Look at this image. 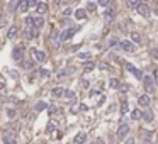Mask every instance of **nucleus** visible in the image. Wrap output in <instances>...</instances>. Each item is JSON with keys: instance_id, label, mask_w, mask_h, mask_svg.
Instances as JSON below:
<instances>
[{"instance_id": "nucleus-30", "label": "nucleus", "mask_w": 158, "mask_h": 144, "mask_svg": "<svg viewBox=\"0 0 158 144\" xmlns=\"http://www.w3.org/2000/svg\"><path fill=\"white\" fill-rule=\"evenodd\" d=\"M95 9H97V5H95V4H92V2H88V5H87V10H88V12H94Z\"/></svg>"}, {"instance_id": "nucleus-22", "label": "nucleus", "mask_w": 158, "mask_h": 144, "mask_svg": "<svg viewBox=\"0 0 158 144\" xmlns=\"http://www.w3.org/2000/svg\"><path fill=\"white\" fill-rule=\"evenodd\" d=\"M15 36H17V27H15V26H12L10 29H9V34H7V37H9V39H14Z\"/></svg>"}, {"instance_id": "nucleus-25", "label": "nucleus", "mask_w": 158, "mask_h": 144, "mask_svg": "<svg viewBox=\"0 0 158 144\" xmlns=\"http://www.w3.org/2000/svg\"><path fill=\"white\" fill-rule=\"evenodd\" d=\"M110 88H119V85H121V83H119V80L118 78H110Z\"/></svg>"}, {"instance_id": "nucleus-11", "label": "nucleus", "mask_w": 158, "mask_h": 144, "mask_svg": "<svg viewBox=\"0 0 158 144\" xmlns=\"http://www.w3.org/2000/svg\"><path fill=\"white\" fill-rule=\"evenodd\" d=\"M43 26H44V19H43V17L33 19V27H34V29H41Z\"/></svg>"}, {"instance_id": "nucleus-42", "label": "nucleus", "mask_w": 158, "mask_h": 144, "mask_svg": "<svg viewBox=\"0 0 158 144\" xmlns=\"http://www.w3.org/2000/svg\"><path fill=\"white\" fill-rule=\"evenodd\" d=\"M155 14L158 15V4H156V7H155Z\"/></svg>"}, {"instance_id": "nucleus-4", "label": "nucleus", "mask_w": 158, "mask_h": 144, "mask_svg": "<svg viewBox=\"0 0 158 144\" xmlns=\"http://www.w3.org/2000/svg\"><path fill=\"white\" fill-rule=\"evenodd\" d=\"M121 48L124 49L126 53H133L134 49H136V46H134V42H131V41H121Z\"/></svg>"}, {"instance_id": "nucleus-34", "label": "nucleus", "mask_w": 158, "mask_h": 144, "mask_svg": "<svg viewBox=\"0 0 158 144\" xmlns=\"http://www.w3.org/2000/svg\"><path fill=\"white\" fill-rule=\"evenodd\" d=\"M78 58H80V59H88V53H80Z\"/></svg>"}, {"instance_id": "nucleus-33", "label": "nucleus", "mask_w": 158, "mask_h": 144, "mask_svg": "<svg viewBox=\"0 0 158 144\" xmlns=\"http://www.w3.org/2000/svg\"><path fill=\"white\" fill-rule=\"evenodd\" d=\"M97 2H99V5H102V7L109 5V0H97Z\"/></svg>"}, {"instance_id": "nucleus-16", "label": "nucleus", "mask_w": 158, "mask_h": 144, "mask_svg": "<svg viewBox=\"0 0 158 144\" xmlns=\"http://www.w3.org/2000/svg\"><path fill=\"white\" fill-rule=\"evenodd\" d=\"M17 9H19V12H26L27 9H29V4H27V0H21L17 4Z\"/></svg>"}, {"instance_id": "nucleus-8", "label": "nucleus", "mask_w": 158, "mask_h": 144, "mask_svg": "<svg viewBox=\"0 0 158 144\" xmlns=\"http://www.w3.org/2000/svg\"><path fill=\"white\" fill-rule=\"evenodd\" d=\"M138 12H140V15H143V17H148V15H150V7H148L146 4H140Z\"/></svg>"}, {"instance_id": "nucleus-13", "label": "nucleus", "mask_w": 158, "mask_h": 144, "mask_svg": "<svg viewBox=\"0 0 158 144\" xmlns=\"http://www.w3.org/2000/svg\"><path fill=\"white\" fill-rule=\"evenodd\" d=\"M85 141H87V134L85 132H80L75 136V144H83Z\"/></svg>"}, {"instance_id": "nucleus-26", "label": "nucleus", "mask_w": 158, "mask_h": 144, "mask_svg": "<svg viewBox=\"0 0 158 144\" xmlns=\"http://www.w3.org/2000/svg\"><path fill=\"white\" fill-rule=\"evenodd\" d=\"M63 97H66V98H68V100H71V102L75 100V93L71 92V90H65V95H63Z\"/></svg>"}, {"instance_id": "nucleus-14", "label": "nucleus", "mask_w": 158, "mask_h": 144, "mask_svg": "<svg viewBox=\"0 0 158 144\" xmlns=\"http://www.w3.org/2000/svg\"><path fill=\"white\" fill-rule=\"evenodd\" d=\"M36 9H37V14H41V15H44L46 12H48V5L44 4V2H39Z\"/></svg>"}, {"instance_id": "nucleus-23", "label": "nucleus", "mask_w": 158, "mask_h": 144, "mask_svg": "<svg viewBox=\"0 0 158 144\" xmlns=\"http://www.w3.org/2000/svg\"><path fill=\"white\" fill-rule=\"evenodd\" d=\"M75 17H77V19H85V17H87V10H83V9H78V10L75 12Z\"/></svg>"}, {"instance_id": "nucleus-35", "label": "nucleus", "mask_w": 158, "mask_h": 144, "mask_svg": "<svg viewBox=\"0 0 158 144\" xmlns=\"http://www.w3.org/2000/svg\"><path fill=\"white\" fill-rule=\"evenodd\" d=\"M116 42H118V39H116V37H110V39H109V46H114Z\"/></svg>"}, {"instance_id": "nucleus-21", "label": "nucleus", "mask_w": 158, "mask_h": 144, "mask_svg": "<svg viewBox=\"0 0 158 144\" xmlns=\"http://www.w3.org/2000/svg\"><path fill=\"white\" fill-rule=\"evenodd\" d=\"M131 117L134 119V120H140V119L143 117V112H141V110H138V109H136V110H133V112H131Z\"/></svg>"}, {"instance_id": "nucleus-20", "label": "nucleus", "mask_w": 158, "mask_h": 144, "mask_svg": "<svg viewBox=\"0 0 158 144\" xmlns=\"http://www.w3.org/2000/svg\"><path fill=\"white\" fill-rule=\"evenodd\" d=\"M44 109H48V104H46V102H37V104L34 105V110L36 112H41V110H44Z\"/></svg>"}, {"instance_id": "nucleus-17", "label": "nucleus", "mask_w": 158, "mask_h": 144, "mask_svg": "<svg viewBox=\"0 0 158 144\" xmlns=\"http://www.w3.org/2000/svg\"><path fill=\"white\" fill-rule=\"evenodd\" d=\"M141 4V0H126V5H128L129 9H138Z\"/></svg>"}, {"instance_id": "nucleus-43", "label": "nucleus", "mask_w": 158, "mask_h": 144, "mask_svg": "<svg viewBox=\"0 0 158 144\" xmlns=\"http://www.w3.org/2000/svg\"><path fill=\"white\" fill-rule=\"evenodd\" d=\"M155 80H156V83H158V71H156V75H155Z\"/></svg>"}, {"instance_id": "nucleus-12", "label": "nucleus", "mask_w": 158, "mask_h": 144, "mask_svg": "<svg viewBox=\"0 0 158 144\" xmlns=\"http://www.w3.org/2000/svg\"><path fill=\"white\" fill-rule=\"evenodd\" d=\"M104 19H106V22H110V20H114V9L110 7L106 10V15H104Z\"/></svg>"}, {"instance_id": "nucleus-37", "label": "nucleus", "mask_w": 158, "mask_h": 144, "mask_svg": "<svg viewBox=\"0 0 158 144\" xmlns=\"http://www.w3.org/2000/svg\"><path fill=\"white\" fill-rule=\"evenodd\" d=\"M151 54H153V58H155V59H158V48H156V49H153V51H151Z\"/></svg>"}, {"instance_id": "nucleus-28", "label": "nucleus", "mask_w": 158, "mask_h": 144, "mask_svg": "<svg viewBox=\"0 0 158 144\" xmlns=\"http://www.w3.org/2000/svg\"><path fill=\"white\" fill-rule=\"evenodd\" d=\"M128 110H129V107H128V102H126V100H122V104H121V112H122V114H126Z\"/></svg>"}, {"instance_id": "nucleus-31", "label": "nucleus", "mask_w": 158, "mask_h": 144, "mask_svg": "<svg viewBox=\"0 0 158 144\" xmlns=\"http://www.w3.org/2000/svg\"><path fill=\"white\" fill-rule=\"evenodd\" d=\"M145 139H146V141H151V139H153V132H151V131L145 132Z\"/></svg>"}, {"instance_id": "nucleus-29", "label": "nucleus", "mask_w": 158, "mask_h": 144, "mask_svg": "<svg viewBox=\"0 0 158 144\" xmlns=\"http://www.w3.org/2000/svg\"><path fill=\"white\" fill-rule=\"evenodd\" d=\"M128 88H129V85H128V83H122V85H119V92H121V93H126V92H128Z\"/></svg>"}, {"instance_id": "nucleus-10", "label": "nucleus", "mask_w": 158, "mask_h": 144, "mask_svg": "<svg viewBox=\"0 0 158 144\" xmlns=\"http://www.w3.org/2000/svg\"><path fill=\"white\" fill-rule=\"evenodd\" d=\"M143 85H145V88H146L148 92L153 90V80H151V76H145L143 78Z\"/></svg>"}, {"instance_id": "nucleus-36", "label": "nucleus", "mask_w": 158, "mask_h": 144, "mask_svg": "<svg viewBox=\"0 0 158 144\" xmlns=\"http://www.w3.org/2000/svg\"><path fill=\"white\" fill-rule=\"evenodd\" d=\"M55 110H56L55 105H49V107H48V112H49V114H55Z\"/></svg>"}, {"instance_id": "nucleus-38", "label": "nucleus", "mask_w": 158, "mask_h": 144, "mask_svg": "<svg viewBox=\"0 0 158 144\" xmlns=\"http://www.w3.org/2000/svg\"><path fill=\"white\" fill-rule=\"evenodd\" d=\"M82 87H83V88H88V81L87 80H82Z\"/></svg>"}, {"instance_id": "nucleus-6", "label": "nucleus", "mask_w": 158, "mask_h": 144, "mask_svg": "<svg viewBox=\"0 0 158 144\" xmlns=\"http://www.w3.org/2000/svg\"><path fill=\"white\" fill-rule=\"evenodd\" d=\"M2 139H4L5 144H17V142H15V136H14V134H10V132H5L4 136H2Z\"/></svg>"}, {"instance_id": "nucleus-40", "label": "nucleus", "mask_w": 158, "mask_h": 144, "mask_svg": "<svg viewBox=\"0 0 158 144\" xmlns=\"http://www.w3.org/2000/svg\"><path fill=\"white\" fill-rule=\"evenodd\" d=\"M126 144H134V139H133V137H131V139H129V141H128V142H126Z\"/></svg>"}, {"instance_id": "nucleus-32", "label": "nucleus", "mask_w": 158, "mask_h": 144, "mask_svg": "<svg viewBox=\"0 0 158 144\" xmlns=\"http://www.w3.org/2000/svg\"><path fill=\"white\" fill-rule=\"evenodd\" d=\"M27 4H29V7H37V0H27Z\"/></svg>"}, {"instance_id": "nucleus-27", "label": "nucleus", "mask_w": 158, "mask_h": 144, "mask_svg": "<svg viewBox=\"0 0 158 144\" xmlns=\"http://www.w3.org/2000/svg\"><path fill=\"white\" fill-rule=\"evenodd\" d=\"M94 68H95V63H94V61H88V63L83 65V70H94Z\"/></svg>"}, {"instance_id": "nucleus-39", "label": "nucleus", "mask_w": 158, "mask_h": 144, "mask_svg": "<svg viewBox=\"0 0 158 144\" xmlns=\"http://www.w3.org/2000/svg\"><path fill=\"white\" fill-rule=\"evenodd\" d=\"M53 129H55V124H49V126H48V132H51Z\"/></svg>"}, {"instance_id": "nucleus-24", "label": "nucleus", "mask_w": 158, "mask_h": 144, "mask_svg": "<svg viewBox=\"0 0 158 144\" xmlns=\"http://www.w3.org/2000/svg\"><path fill=\"white\" fill-rule=\"evenodd\" d=\"M131 41H134L136 44H140L141 42V34L140 32H131Z\"/></svg>"}, {"instance_id": "nucleus-9", "label": "nucleus", "mask_w": 158, "mask_h": 144, "mask_svg": "<svg viewBox=\"0 0 158 144\" xmlns=\"http://www.w3.org/2000/svg\"><path fill=\"white\" fill-rule=\"evenodd\" d=\"M51 95L55 97V98H60V97L65 95V88H63V87H56V88L51 90Z\"/></svg>"}, {"instance_id": "nucleus-5", "label": "nucleus", "mask_w": 158, "mask_h": 144, "mask_svg": "<svg viewBox=\"0 0 158 144\" xmlns=\"http://www.w3.org/2000/svg\"><path fill=\"white\" fill-rule=\"evenodd\" d=\"M126 70H128L129 73H133V75H134L136 78H140V80H143V75H141V71H140V70H136V68L133 66L131 63H126Z\"/></svg>"}, {"instance_id": "nucleus-1", "label": "nucleus", "mask_w": 158, "mask_h": 144, "mask_svg": "<svg viewBox=\"0 0 158 144\" xmlns=\"http://www.w3.org/2000/svg\"><path fill=\"white\" fill-rule=\"evenodd\" d=\"M77 31H78V27H70V29H66L65 32H61L60 41H68V39H71V37L77 34Z\"/></svg>"}, {"instance_id": "nucleus-19", "label": "nucleus", "mask_w": 158, "mask_h": 144, "mask_svg": "<svg viewBox=\"0 0 158 144\" xmlns=\"http://www.w3.org/2000/svg\"><path fill=\"white\" fill-rule=\"evenodd\" d=\"M143 119H145V122H151V120H153V114H151L150 109H145V112H143Z\"/></svg>"}, {"instance_id": "nucleus-15", "label": "nucleus", "mask_w": 158, "mask_h": 144, "mask_svg": "<svg viewBox=\"0 0 158 144\" xmlns=\"http://www.w3.org/2000/svg\"><path fill=\"white\" fill-rule=\"evenodd\" d=\"M138 102H140L141 107H148V105H150V97H148V95H141L140 98H138Z\"/></svg>"}, {"instance_id": "nucleus-3", "label": "nucleus", "mask_w": 158, "mask_h": 144, "mask_svg": "<svg viewBox=\"0 0 158 144\" xmlns=\"http://www.w3.org/2000/svg\"><path fill=\"white\" fill-rule=\"evenodd\" d=\"M128 134H129V126H128V124H121V126H119V129H118V139L122 141L126 136H128Z\"/></svg>"}, {"instance_id": "nucleus-7", "label": "nucleus", "mask_w": 158, "mask_h": 144, "mask_svg": "<svg viewBox=\"0 0 158 144\" xmlns=\"http://www.w3.org/2000/svg\"><path fill=\"white\" fill-rule=\"evenodd\" d=\"M34 58L37 59V61H41V63H43V61H46V58H48V56H46V53L44 51H39V49H34Z\"/></svg>"}, {"instance_id": "nucleus-41", "label": "nucleus", "mask_w": 158, "mask_h": 144, "mask_svg": "<svg viewBox=\"0 0 158 144\" xmlns=\"http://www.w3.org/2000/svg\"><path fill=\"white\" fill-rule=\"evenodd\" d=\"M4 24H5V20H4V19H2V20H0V27L4 26Z\"/></svg>"}, {"instance_id": "nucleus-2", "label": "nucleus", "mask_w": 158, "mask_h": 144, "mask_svg": "<svg viewBox=\"0 0 158 144\" xmlns=\"http://www.w3.org/2000/svg\"><path fill=\"white\" fill-rule=\"evenodd\" d=\"M12 58H14L15 61H21V59L24 58V46H15L14 51H12Z\"/></svg>"}, {"instance_id": "nucleus-18", "label": "nucleus", "mask_w": 158, "mask_h": 144, "mask_svg": "<svg viewBox=\"0 0 158 144\" xmlns=\"http://www.w3.org/2000/svg\"><path fill=\"white\" fill-rule=\"evenodd\" d=\"M34 27H26V31H24V37L26 39H33L34 36H36V32H34Z\"/></svg>"}]
</instances>
